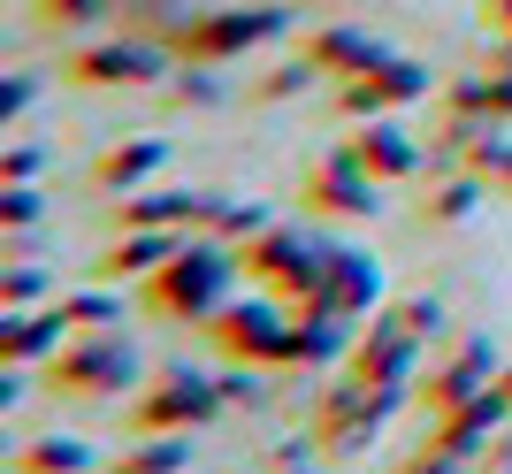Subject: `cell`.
I'll list each match as a JSON object with an SVG mask.
<instances>
[{
  "mask_svg": "<svg viewBox=\"0 0 512 474\" xmlns=\"http://www.w3.org/2000/svg\"><path fill=\"white\" fill-rule=\"evenodd\" d=\"M497 367H505V360H497L490 337H451V345L428 360V375H421V390H413V398H421L428 421H436V413H459L467 398H482V390L497 383Z\"/></svg>",
  "mask_w": 512,
  "mask_h": 474,
  "instance_id": "11",
  "label": "cell"
},
{
  "mask_svg": "<svg viewBox=\"0 0 512 474\" xmlns=\"http://www.w3.org/2000/svg\"><path fill=\"white\" fill-rule=\"evenodd\" d=\"M69 314V329H77V337H92V329H123V291H115V283H69L62 299H54Z\"/></svg>",
  "mask_w": 512,
  "mask_h": 474,
  "instance_id": "25",
  "label": "cell"
},
{
  "mask_svg": "<svg viewBox=\"0 0 512 474\" xmlns=\"http://www.w3.org/2000/svg\"><path fill=\"white\" fill-rule=\"evenodd\" d=\"M192 230H115L100 245V260H92V276L100 283H146L153 268H169L176 245H184Z\"/></svg>",
  "mask_w": 512,
  "mask_h": 474,
  "instance_id": "20",
  "label": "cell"
},
{
  "mask_svg": "<svg viewBox=\"0 0 512 474\" xmlns=\"http://www.w3.org/2000/svg\"><path fill=\"white\" fill-rule=\"evenodd\" d=\"M398 474H467V459H451L444 444H421V452L398 459Z\"/></svg>",
  "mask_w": 512,
  "mask_h": 474,
  "instance_id": "40",
  "label": "cell"
},
{
  "mask_svg": "<svg viewBox=\"0 0 512 474\" xmlns=\"http://www.w3.org/2000/svg\"><path fill=\"white\" fill-rule=\"evenodd\" d=\"M490 123H512V69H490Z\"/></svg>",
  "mask_w": 512,
  "mask_h": 474,
  "instance_id": "42",
  "label": "cell"
},
{
  "mask_svg": "<svg viewBox=\"0 0 512 474\" xmlns=\"http://www.w3.org/2000/svg\"><path fill=\"white\" fill-rule=\"evenodd\" d=\"M306 306H337V314H352V322H375V314L390 306L383 260L329 237V253H321V283H314V299H306Z\"/></svg>",
  "mask_w": 512,
  "mask_h": 474,
  "instance_id": "13",
  "label": "cell"
},
{
  "mask_svg": "<svg viewBox=\"0 0 512 474\" xmlns=\"http://www.w3.org/2000/svg\"><path fill=\"white\" fill-rule=\"evenodd\" d=\"M383 314H390L398 329H406V337H421V345H436V337H444V322H451L436 291H413V299H390Z\"/></svg>",
  "mask_w": 512,
  "mask_h": 474,
  "instance_id": "34",
  "label": "cell"
},
{
  "mask_svg": "<svg viewBox=\"0 0 512 474\" xmlns=\"http://www.w3.org/2000/svg\"><path fill=\"white\" fill-rule=\"evenodd\" d=\"M31 100H39V77H31V69H8V85H0V123H23Z\"/></svg>",
  "mask_w": 512,
  "mask_h": 474,
  "instance_id": "39",
  "label": "cell"
},
{
  "mask_svg": "<svg viewBox=\"0 0 512 474\" xmlns=\"http://www.w3.org/2000/svg\"><path fill=\"white\" fill-rule=\"evenodd\" d=\"M46 169H54V153H46L39 138H16V146L0 153V184H39Z\"/></svg>",
  "mask_w": 512,
  "mask_h": 474,
  "instance_id": "38",
  "label": "cell"
},
{
  "mask_svg": "<svg viewBox=\"0 0 512 474\" xmlns=\"http://www.w3.org/2000/svg\"><path fill=\"white\" fill-rule=\"evenodd\" d=\"M344 146L367 161V176H383V184H413V176H428L436 161H428V138L406 123V115H375V123H352V138Z\"/></svg>",
  "mask_w": 512,
  "mask_h": 474,
  "instance_id": "14",
  "label": "cell"
},
{
  "mask_svg": "<svg viewBox=\"0 0 512 474\" xmlns=\"http://www.w3.org/2000/svg\"><path fill=\"white\" fill-rule=\"evenodd\" d=\"M436 108L467 115V123H490V69H474V77H444V85H436Z\"/></svg>",
  "mask_w": 512,
  "mask_h": 474,
  "instance_id": "35",
  "label": "cell"
},
{
  "mask_svg": "<svg viewBox=\"0 0 512 474\" xmlns=\"http://www.w3.org/2000/svg\"><path fill=\"white\" fill-rule=\"evenodd\" d=\"M314 452H321V436L299 421L283 444H268V474H314Z\"/></svg>",
  "mask_w": 512,
  "mask_h": 474,
  "instance_id": "37",
  "label": "cell"
},
{
  "mask_svg": "<svg viewBox=\"0 0 512 474\" xmlns=\"http://www.w3.org/2000/svg\"><path fill=\"white\" fill-rule=\"evenodd\" d=\"M31 375H39V367H8V375H0V413H16L23 398H31Z\"/></svg>",
  "mask_w": 512,
  "mask_h": 474,
  "instance_id": "41",
  "label": "cell"
},
{
  "mask_svg": "<svg viewBox=\"0 0 512 474\" xmlns=\"http://www.w3.org/2000/svg\"><path fill=\"white\" fill-rule=\"evenodd\" d=\"M214 390H222V406H230V413H268V406H276V367H245V360H222Z\"/></svg>",
  "mask_w": 512,
  "mask_h": 474,
  "instance_id": "31",
  "label": "cell"
},
{
  "mask_svg": "<svg viewBox=\"0 0 512 474\" xmlns=\"http://www.w3.org/2000/svg\"><path fill=\"white\" fill-rule=\"evenodd\" d=\"M207 345L222 360H245V367H283V352H291V299H276V291L253 283L245 299H230L207 322Z\"/></svg>",
  "mask_w": 512,
  "mask_h": 474,
  "instance_id": "9",
  "label": "cell"
},
{
  "mask_svg": "<svg viewBox=\"0 0 512 474\" xmlns=\"http://www.w3.org/2000/svg\"><path fill=\"white\" fill-rule=\"evenodd\" d=\"M192 467V436H130V452H115L100 474H184Z\"/></svg>",
  "mask_w": 512,
  "mask_h": 474,
  "instance_id": "26",
  "label": "cell"
},
{
  "mask_svg": "<svg viewBox=\"0 0 512 474\" xmlns=\"http://www.w3.org/2000/svg\"><path fill=\"white\" fill-rule=\"evenodd\" d=\"M299 54L321 69V77H329V85H344V77L375 69V62L390 54V46H383V31H367V23H314V16H306Z\"/></svg>",
  "mask_w": 512,
  "mask_h": 474,
  "instance_id": "16",
  "label": "cell"
},
{
  "mask_svg": "<svg viewBox=\"0 0 512 474\" xmlns=\"http://www.w3.org/2000/svg\"><path fill=\"white\" fill-rule=\"evenodd\" d=\"M321 253H329V237L299 230V222H268L260 237L237 245V268H245V283H260V291L306 306V299H314V283H321Z\"/></svg>",
  "mask_w": 512,
  "mask_h": 474,
  "instance_id": "7",
  "label": "cell"
},
{
  "mask_svg": "<svg viewBox=\"0 0 512 474\" xmlns=\"http://www.w3.org/2000/svg\"><path fill=\"white\" fill-rule=\"evenodd\" d=\"M344 375H352V383H367V390H421L428 345H421V337H406L390 314H375V322L360 329L352 360H344Z\"/></svg>",
  "mask_w": 512,
  "mask_h": 474,
  "instance_id": "12",
  "label": "cell"
},
{
  "mask_svg": "<svg viewBox=\"0 0 512 474\" xmlns=\"http://www.w3.org/2000/svg\"><path fill=\"white\" fill-rule=\"evenodd\" d=\"M222 390H214V375H199V367L184 360H161L146 375V383L130 390V406H123V429L130 436H199L222 421Z\"/></svg>",
  "mask_w": 512,
  "mask_h": 474,
  "instance_id": "3",
  "label": "cell"
},
{
  "mask_svg": "<svg viewBox=\"0 0 512 474\" xmlns=\"http://www.w3.org/2000/svg\"><path fill=\"white\" fill-rule=\"evenodd\" d=\"M360 345V322L337 314V306H291V352L283 367H306V375H337Z\"/></svg>",
  "mask_w": 512,
  "mask_h": 474,
  "instance_id": "15",
  "label": "cell"
},
{
  "mask_svg": "<svg viewBox=\"0 0 512 474\" xmlns=\"http://www.w3.org/2000/svg\"><path fill=\"white\" fill-rule=\"evenodd\" d=\"M306 85H329L306 54H291V62H276V69H260L253 85H245V108H291V100H306Z\"/></svg>",
  "mask_w": 512,
  "mask_h": 474,
  "instance_id": "28",
  "label": "cell"
},
{
  "mask_svg": "<svg viewBox=\"0 0 512 474\" xmlns=\"http://www.w3.org/2000/svg\"><path fill=\"white\" fill-rule=\"evenodd\" d=\"M69 337H77V329H69L62 306H31V314H8V306H0V367H46Z\"/></svg>",
  "mask_w": 512,
  "mask_h": 474,
  "instance_id": "21",
  "label": "cell"
},
{
  "mask_svg": "<svg viewBox=\"0 0 512 474\" xmlns=\"http://www.w3.org/2000/svg\"><path fill=\"white\" fill-rule=\"evenodd\" d=\"M176 161L169 138H123V146H100L92 153V192L100 199H123V192H146V184H161Z\"/></svg>",
  "mask_w": 512,
  "mask_h": 474,
  "instance_id": "17",
  "label": "cell"
},
{
  "mask_svg": "<svg viewBox=\"0 0 512 474\" xmlns=\"http://www.w3.org/2000/svg\"><path fill=\"white\" fill-rule=\"evenodd\" d=\"M436 85H444V77H428V62H413V54H383L375 69H360V77H344V85H337V115H344V123L406 115V108H421V100H436Z\"/></svg>",
  "mask_w": 512,
  "mask_h": 474,
  "instance_id": "10",
  "label": "cell"
},
{
  "mask_svg": "<svg viewBox=\"0 0 512 474\" xmlns=\"http://www.w3.org/2000/svg\"><path fill=\"white\" fill-rule=\"evenodd\" d=\"M54 299H62V276L46 260H8L0 268V306L8 314H31V306H54Z\"/></svg>",
  "mask_w": 512,
  "mask_h": 474,
  "instance_id": "30",
  "label": "cell"
},
{
  "mask_svg": "<svg viewBox=\"0 0 512 474\" xmlns=\"http://www.w3.org/2000/svg\"><path fill=\"white\" fill-rule=\"evenodd\" d=\"M169 108H192V115H214L230 108V85H222V62H176L169 69Z\"/></svg>",
  "mask_w": 512,
  "mask_h": 474,
  "instance_id": "27",
  "label": "cell"
},
{
  "mask_svg": "<svg viewBox=\"0 0 512 474\" xmlns=\"http://www.w3.org/2000/svg\"><path fill=\"white\" fill-rule=\"evenodd\" d=\"M459 169H474L482 184H490V192H505V199H512V123H490V130H482V138L467 146V161H459Z\"/></svg>",
  "mask_w": 512,
  "mask_h": 474,
  "instance_id": "32",
  "label": "cell"
},
{
  "mask_svg": "<svg viewBox=\"0 0 512 474\" xmlns=\"http://www.w3.org/2000/svg\"><path fill=\"white\" fill-rule=\"evenodd\" d=\"M490 199L497 192L474 169H436V176H428V192H421V230H467Z\"/></svg>",
  "mask_w": 512,
  "mask_h": 474,
  "instance_id": "22",
  "label": "cell"
},
{
  "mask_svg": "<svg viewBox=\"0 0 512 474\" xmlns=\"http://www.w3.org/2000/svg\"><path fill=\"white\" fill-rule=\"evenodd\" d=\"M39 375H46V390H54V398L100 406V398H123V390H138L153 367L138 360V345H130L123 329H92V337H69V345L54 352Z\"/></svg>",
  "mask_w": 512,
  "mask_h": 474,
  "instance_id": "4",
  "label": "cell"
},
{
  "mask_svg": "<svg viewBox=\"0 0 512 474\" xmlns=\"http://www.w3.org/2000/svg\"><path fill=\"white\" fill-rule=\"evenodd\" d=\"M383 176H367V161L352 146H321L314 161L299 169V207L306 215H329V222H375L383 215Z\"/></svg>",
  "mask_w": 512,
  "mask_h": 474,
  "instance_id": "8",
  "label": "cell"
},
{
  "mask_svg": "<svg viewBox=\"0 0 512 474\" xmlns=\"http://www.w3.org/2000/svg\"><path fill=\"white\" fill-rule=\"evenodd\" d=\"M199 207H207V192H184V184H146V192H123L107 199V222L115 230H192L199 237Z\"/></svg>",
  "mask_w": 512,
  "mask_h": 474,
  "instance_id": "18",
  "label": "cell"
},
{
  "mask_svg": "<svg viewBox=\"0 0 512 474\" xmlns=\"http://www.w3.org/2000/svg\"><path fill=\"white\" fill-rule=\"evenodd\" d=\"M8 474H100V452H92L85 436H31L8 452Z\"/></svg>",
  "mask_w": 512,
  "mask_h": 474,
  "instance_id": "23",
  "label": "cell"
},
{
  "mask_svg": "<svg viewBox=\"0 0 512 474\" xmlns=\"http://www.w3.org/2000/svg\"><path fill=\"white\" fill-rule=\"evenodd\" d=\"M31 16H39V31H54V39H85V31L123 16V0H31Z\"/></svg>",
  "mask_w": 512,
  "mask_h": 474,
  "instance_id": "29",
  "label": "cell"
},
{
  "mask_svg": "<svg viewBox=\"0 0 512 474\" xmlns=\"http://www.w3.org/2000/svg\"><path fill=\"white\" fill-rule=\"evenodd\" d=\"M39 222H46L39 184H0V230H39Z\"/></svg>",
  "mask_w": 512,
  "mask_h": 474,
  "instance_id": "36",
  "label": "cell"
},
{
  "mask_svg": "<svg viewBox=\"0 0 512 474\" xmlns=\"http://www.w3.org/2000/svg\"><path fill=\"white\" fill-rule=\"evenodd\" d=\"M482 23H490V39H512V0H482Z\"/></svg>",
  "mask_w": 512,
  "mask_h": 474,
  "instance_id": "43",
  "label": "cell"
},
{
  "mask_svg": "<svg viewBox=\"0 0 512 474\" xmlns=\"http://www.w3.org/2000/svg\"><path fill=\"white\" fill-rule=\"evenodd\" d=\"M192 16V0H123V16H115V31H130V39H161L169 46V31Z\"/></svg>",
  "mask_w": 512,
  "mask_h": 474,
  "instance_id": "33",
  "label": "cell"
},
{
  "mask_svg": "<svg viewBox=\"0 0 512 474\" xmlns=\"http://www.w3.org/2000/svg\"><path fill=\"white\" fill-rule=\"evenodd\" d=\"M413 390H367V383H352V375H329V383L306 398V429L321 436V452L329 459H352V452H367L375 436L390 429V413L406 406Z\"/></svg>",
  "mask_w": 512,
  "mask_h": 474,
  "instance_id": "6",
  "label": "cell"
},
{
  "mask_svg": "<svg viewBox=\"0 0 512 474\" xmlns=\"http://www.w3.org/2000/svg\"><path fill=\"white\" fill-rule=\"evenodd\" d=\"M299 8L283 0H237V8H192V16L169 31V54L176 62H245L260 46H276L283 31H299Z\"/></svg>",
  "mask_w": 512,
  "mask_h": 474,
  "instance_id": "2",
  "label": "cell"
},
{
  "mask_svg": "<svg viewBox=\"0 0 512 474\" xmlns=\"http://www.w3.org/2000/svg\"><path fill=\"white\" fill-rule=\"evenodd\" d=\"M268 222H276L268 199H237V192H207V207H199V237H214V245H245Z\"/></svg>",
  "mask_w": 512,
  "mask_h": 474,
  "instance_id": "24",
  "label": "cell"
},
{
  "mask_svg": "<svg viewBox=\"0 0 512 474\" xmlns=\"http://www.w3.org/2000/svg\"><path fill=\"white\" fill-rule=\"evenodd\" d=\"M283 8H299V16H329V8H344V0H283Z\"/></svg>",
  "mask_w": 512,
  "mask_h": 474,
  "instance_id": "44",
  "label": "cell"
},
{
  "mask_svg": "<svg viewBox=\"0 0 512 474\" xmlns=\"http://www.w3.org/2000/svg\"><path fill=\"white\" fill-rule=\"evenodd\" d=\"M497 383H505V398H512V360H505V367H497Z\"/></svg>",
  "mask_w": 512,
  "mask_h": 474,
  "instance_id": "45",
  "label": "cell"
},
{
  "mask_svg": "<svg viewBox=\"0 0 512 474\" xmlns=\"http://www.w3.org/2000/svg\"><path fill=\"white\" fill-rule=\"evenodd\" d=\"M505 421H512V398H505V383H490L482 398H467L459 413H436V421H428V444H444L451 459H482Z\"/></svg>",
  "mask_w": 512,
  "mask_h": 474,
  "instance_id": "19",
  "label": "cell"
},
{
  "mask_svg": "<svg viewBox=\"0 0 512 474\" xmlns=\"http://www.w3.org/2000/svg\"><path fill=\"white\" fill-rule=\"evenodd\" d=\"M176 54L161 39H130V31H107V39H77L62 46V62H54V77H62L69 92H130V85H169Z\"/></svg>",
  "mask_w": 512,
  "mask_h": 474,
  "instance_id": "5",
  "label": "cell"
},
{
  "mask_svg": "<svg viewBox=\"0 0 512 474\" xmlns=\"http://www.w3.org/2000/svg\"><path fill=\"white\" fill-rule=\"evenodd\" d=\"M245 276L237 268V245H214V237H184L169 268L146 276V314L153 322H184V329H207L222 306H230V283Z\"/></svg>",
  "mask_w": 512,
  "mask_h": 474,
  "instance_id": "1",
  "label": "cell"
}]
</instances>
